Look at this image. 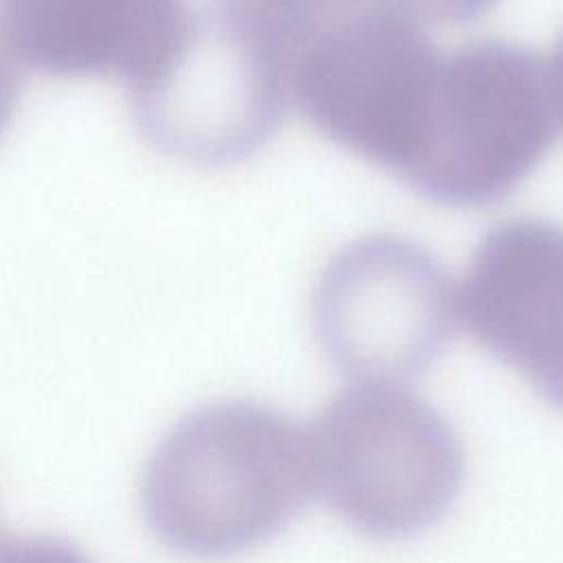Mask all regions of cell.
Segmentation results:
<instances>
[{
	"label": "cell",
	"mask_w": 563,
	"mask_h": 563,
	"mask_svg": "<svg viewBox=\"0 0 563 563\" xmlns=\"http://www.w3.org/2000/svg\"><path fill=\"white\" fill-rule=\"evenodd\" d=\"M312 493L308 433L253 400H218L183 416L158 440L141 477L147 526L196 559L257 548Z\"/></svg>",
	"instance_id": "6da1fadb"
},
{
	"label": "cell",
	"mask_w": 563,
	"mask_h": 563,
	"mask_svg": "<svg viewBox=\"0 0 563 563\" xmlns=\"http://www.w3.org/2000/svg\"><path fill=\"white\" fill-rule=\"evenodd\" d=\"M308 433L314 493L350 528L402 539L455 501L464 451L446 418L398 383H352Z\"/></svg>",
	"instance_id": "7a4b0ae2"
},
{
	"label": "cell",
	"mask_w": 563,
	"mask_h": 563,
	"mask_svg": "<svg viewBox=\"0 0 563 563\" xmlns=\"http://www.w3.org/2000/svg\"><path fill=\"white\" fill-rule=\"evenodd\" d=\"M440 57L409 11L391 0H350L288 48L286 88L325 136L402 176Z\"/></svg>",
	"instance_id": "3957f363"
},
{
	"label": "cell",
	"mask_w": 563,
	"mask_h": 563,
	"mask_svg": "<svg viewBox=\"0 0 563 563\" xmlns=\"http://www.w3.org/2000/svg\"><path fill=\"white\" fill-rule=\"evenodd\" d=\"M556 123L545 64L515 44H466L440 57L400 178L442 205L495 202L541 163Z\"/></svg>",
	"instance_id": "277c9868"
},
{
	"label": "cell",
	"mask_w": 563,
	"mask_h": 563,
	"mask_svg": "<svg viewBox=\"0 0 563 563\" xmlns=\"http://www.w3.org/2000/svg\"><path fill=\"white\" fill-rule=\"evenodd\" d=\"M143 134L191 165H231L277 130L288 99L284 53L220 2L194 13L169 68L132 95Z\"/></svg>",
	"instance_id": "5b68a950"
},
{
	"label": "cell",
	"mask_w": 563,
	"mask_h": 563,
	"mask_svg": "<svg viewBox=\"0 0 563 563\" xmlns=\"http://www.w3.org/2000/svg\"><path fill=\"white\" fill-rule=\"evenodd\" d=\"M310 312L321 350L354 383L405 385L440 354L455 292L420 244L367 235L325 264Z\"/></svg>",
	"instance_id": "8992f818"
},
{
	"label": "cell",
	"mask_w": 563,
	"mask_h": 563,
	"mask_svg": "<svg viewBox=\"0 0 563 563\" xmlns=\"http://www.w3.org/2000/svg\"><path fill=\"white\" fill-rule=\"evenodd\" d=\"M475 343L563 407V227L510 218L477 244L455 292Z\"/></svg>",
	"instance_id": "52a82bcc"
},
{
	"label": "cell",
	"mask_w": 563,
	"mask_h": 563,
	"mask_svg": "<svg viewBox=\"0 0 563 563\" xmlns=\"http://www.w3.org/2000/svg\"><path fill=\"white\" fill-rule=\"evenodd\" d=\"M185 0H0V35L18 64L57 77H119L132 95L180 53Z\"/></svg>",
	"instance_id": "ba28073f"
},
{
	"label": "cell",
	"mask_w": 563,
	"mask_h": 563,
	"mask_svg": "<svg viewBox=\"0 0 563 563\" xmlns=\"http://www.w3.org/2000/svg\"><path fill=\"white\" fill-rule=\"evenodd\" d=\"M345 2L350 0H220L224 9L268 37L284 53V62L299 35Z\"/></svg>",
	"instance_id": "9c48e42d"
},
{
	"label": "cell",
	"mask_w": 563,
	"mask_h": 563,
	"mask_svg": "<svg viewBox=\"0 0 563 563\" xmlns=\"http://www.w3.org/2000/svg\"><path fill=\"white\" fill-rule=\"evenodd\" d=\"M0 563H90L70 543L44 534H0Z\"/></svg>",
	"instance_id": "30bf717a"
},
{
	"label": "cell",
	"mask_w": 563,
	"mask_h": 563,
	"mask_svg": "<svg viewBox=\"0 0 563 563\" xmlns=\"http://www.w3.org/2000/svg\"><path fill=\"white\" fill-rule=\"evenodd\" d=\"M418 20L435 22H468L486 13L497 0H391Z\"/></svg>",
	"instance_id": "8fae6325"
},
{
	"label": "cell",
	"mask_w": 563,
	"mask_h": 563,
	"mask_svg": "<svg viewBox=\"0 0 563 563\" xmlns=\"http://www.w3.org/2000/svg\"><path fill=\"white\" fill-rule=\"evenodd\" d=\"M20 97V75L18 59L9 51L7 42L0 35V134L9 125Z\"/></svg>",
	"instance_id": "7c38bea8"
}]
</instances>
